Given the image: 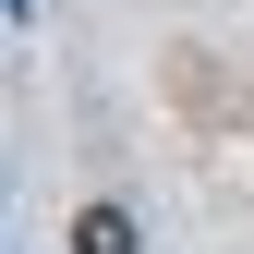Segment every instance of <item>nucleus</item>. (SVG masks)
Segmentation results:
<instances>
[{
  "mask_svg": "<svg viewBox=\"0 0 254 254\" xmlns=\"http://www.w3.org/2000/svg\"><path fill=\"white\" fill-rule=\"evenodd\" d=\"M73 254H133V218H121V206H85L73 218Z\"/></svg>",
  "mask_w": 254,
  "mask_h": 254,
  "instance_id": "nucleus-1",
  "label": "nucleus"
}]
</instances>
